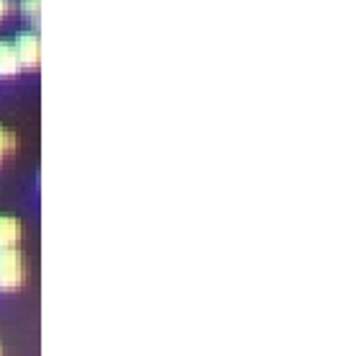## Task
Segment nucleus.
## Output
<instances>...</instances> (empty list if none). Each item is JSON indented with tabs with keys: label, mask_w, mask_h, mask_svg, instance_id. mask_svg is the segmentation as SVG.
<instances>
[{
	"label": "nucleus",
	"mask_w": 338,
	"mask_h": 356,
	"mask_svg": "<svg viewBox=\"0 0 338 356\" xmlns=\"http://www.w3.org/2000/svg\"><path fill=\"white\" fill-rule=\"evenodd\" d=\"M13 49H16V54H18L21 70H36V67H39V49H42L39 31H34V29L18 31L16 39H13Z\"/></svg>",
	"instance_id": "f03ea898"
},
{
	"label": "nucleus",
	"mask_w": 338,
	"mask_h": 356,
	"mask_svg": "<svg viewBox=\"0 0 338 356\" xmlns=\"http://www.w3.org/2000/svg\"><path fill=\"white\" fill-rule=\"evenodd\" d=\"M0 356H3V343H0Z\"/></svg>",
	"instance_id": "6e6552de"
},
{
	"label": "nucleus",
	"mask_w": 338,
	"mask_h": 356,
	"mask_svg": "<svg viewBox=\"0 0 338 356\" xmlns=\"http://www.w3.org/2000/svg\"><path fill=\"white\" fill-rule=\"evenodd\" d=\"M16 147H18V134L10 127L0 124V163L6 161Z\"/></svg>",
	"instance_id": "423d86ee"
},
{
	"label": "nucleus",
	"mask_w": 338,
	"mask_h": 356,
	"mask_svg": "<svg viewBox=\"0 0 338 356\" xmlns=\"http://www.w3.org/2000/svg\"><path fill=\"white\" fill-rule=\"evenodd\" d=\"M24 235V225L13 214H0V248H8V245H18Z\"/></svg>",
	"instance_id": "7ed1b4c3"
},
{
	"label": "nucleus",
	"mask_w": 338,
	"mask_h": 356,
	"mask_svg": "<svg viewBox=\"0 0 338 356\" xmlns=\"http://www.w3.org/2000/svg\"><path fill=\"white\" fill-rule=\"evenodd\" d=\"M10 13H16V0H0V21L8 18Z\"/></svg>",
	"instance_id": "0eeeda50"
},
{
	"label": "nucleus",
	"mask_w": 338,
	"mask_h": 356,
	"mask_svg": "<svg viewBox=\"0 0 338 356\" xmlns=\"http://www.w3.org/2000/svg\"><path fill=\"white\" fill-rule=\"evenodd\" d=\"M26 279V256L18 245L0 248V289H16Z\"/></svg>",
	"instance_id": "f257e3e1"
},
{
	"label": "nucleus",
	"mask_w": 338,
	"mask_h": 356,
	"mask_svg": "<svg viewBox=\"0 0 338 356\" xmlns=\"http://www.w3.org/2000/svg\"><path fill=\"white\" fill-rule=\"evenodd\" d=\"M18 72H21V63H18V54L13 49V42L0 39V78H13Z\"/></svg>",
	"instance_id": "20e7f679"
},
{
	"label": "nucleus",
	"mask_w": 338,
	"mask_h": 356,
	"mask_svg": "<svg viewBox=\"0 0 338 356\" xmlns=\"http://www.w3.org/2000/svg\"><path fill=\"white\" fill-rule=\"evenodd\" d=\"M16 8L24 13V18H26L36 31L39 29V16H42V0H18Z\"/></svg>",
	"instance_id": "39448f33"
}]
</instances>
